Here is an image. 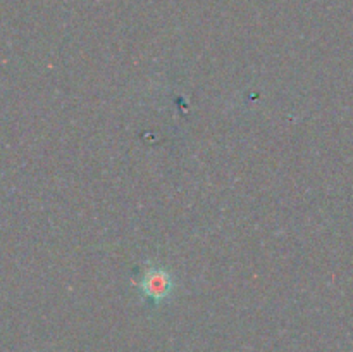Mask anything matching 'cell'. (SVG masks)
I'll return each mask as SVG.
<instances>
[{
  "label": "cell",
  "mask_w": 353,
  "mask_h": 352,
  "mask_svg": "<svg viewBox=\"0 0 353 352\" xmlns=\"http://www.w3.org/2000/svg\"><path fill=\"white\" fill-rule=\"evenodd\" d=\"M137 290L143 299L154 304H161L168 300L174 292V280L164 266L148 264L141 278L137 282Z\"/></svg>",
  "instance_id": "6da1fadb"
}]
</instances>
